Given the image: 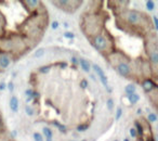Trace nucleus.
I'll return each instance as SVG.
<instances>
[{
  "label": "nucleus",
  "mask_w": 158,
  "mask_h": 141,
  "mask_svg": "<svg viewBox=\"0 0 158 141\" xmlns=\"http://www.w3.org/2000/svg\"><path fill=\"white\" fill-rule=\"evenodd\" d=\"M92 45L97 50L101 51V52H105L110 49V42L107 38L105 37L102 34H99V35H95L92 39Z\"/></svg>",
  "instance_id": "f257e3e1"
},
{
  "label": "nucleus",
  "mask_w": 158,
  "mask_h": 141,
  "mask_svg": "<svg viewBox=\"0 0 158 141\" xmlns=\"http://www.w3.org/2000/svg\"><path fill=\"white\" fill-rule=\"evenodd\" d=\"M144 16H145V14L140 13V12H138V11H131V10L123 13V18L131 25L140 24L141 21H142V18H144Z\"/></svg>",
  "instance_id": "f03ea898"
},
{
  "label": "nucleus",
  "mask_w": 158,
  "mask_h": 141,
  "mask_svg": "<svg viewBox=\"0 0 158 141\" xmlns=\"http://www.w3.org/2000/svg\"><path fill=\"white\" fill-rule=\"evenodd\" d=\"M116 70L119 75L123 77H129V75L131 74V67L127 62H119L116 65Z\"/></svg>",
  "instance_id": "7ed1b4c3"
},
{
  "label": "nucleus",
  "mask_w": 158,
  "mask_h": 141,
  "mask_svg": "<svg viewBox=\"0 0 158 141\" xmlns=\"http://www.w3.org/2000/svg\"><path fill=\"white\" fill-rule=\"evenodd\" d=\"M91 67L94 70V72L97 73V75L99 76L100 80H101V83L103 84V86L105 87V88L108 89V80H107V77H106L105 73H104V70L101 68V66H99L98 64H93Z\"/></svg>",
  "instance_id": "20e7f679"
},
{
  "label": "nucleus",
  "mask_w": 158,
  "mask_h": 141,
  "mask_svg": "<svg viewBox=\"0 0 158 141\" xmlns=\"http://www.w3.org/2000/svg\"><path fill=\"white\" fill-rule=\"evenodd\" d=\"M11 63V57L8 53H1L0 54V67L1 68H8Z\"/></svg>",
  "instance_id": "39448f33"
},
{
  "label": "nucleus",
  "mask_w": 158,
  "mask_h": 141,
  "mask_svg": "<svg viewBox=\"0 0 158 141\" xmlns=\"http://www.w3.org/2000/svg\"><path fill=\"white\" fill-rule=\"evenodd\" d=\"M142 87H143V89H144L145 92H151L152 90L156 89V84L152 79H146L143 82Z\"/></svg>",
  "instance_id": "423d86ee"
},
{
  "label": "nucleus",
  "mask_w": 158,
  "mask_h": 141,
  "mask_svg": "<svg viewBox=\"0 0 158 141\" xmlns=\"http://www.w3.org/2000/svg\"><path fill=\"white\" fill-rule=\"evenodd\" d=\"M78 64L80 65V67L82 68V70H85V72H87V73H89L91 70V64L90 62L88 61V60L84 59V58H80V59H78Z\"/></svg>",
  "instance_id": "0eeeda50"
},
{
  "label": "nucleus",
  "mask_w": 158,
  "mask_h": 141,
  "mask_svg": "<svg viewBox=\"0 0 158 141\" xmlns=\"http://www.w3.org/2000/svg\"><path fill=\"white\" fill-rule=\"evenodd\" d=\"M9 106H10V109H11L12 112H14V113L18 112L19 108H20V103H19L18 97H15V96L11 97V99H10V102H9Z\"/></svg>",
  "instance_id": "6e6552de"
},
{
  "label": "nucleus",
  "mask_w": 158,
  "mask_h": 141,
  "mask_svg": "<svg viewBox=\"0 0 158 141\" xmlns=\"http://www.w3.org/2000/svg\"><path fill=\"white\" fill-rule=\"evenodd\" d=\"M42 132H44V136L46 137V140H52L53 137V131L49 127H44L42 128Z\"/></svg>",
  "instance_id": "1a4fd4ad"
},
{
  "label": "nucleus",
  "mask_w": 158,
  "mask_h": 141,
  "mask_svg": "<svg viewBox=\"0 0 158 141\" xmlns=\"http://www.w3.org/2000/svg\"><path fill=\"white\" fill-rule=\"evenodd\" d=\"M135 90H136V87H135V85H133V84H129L125 87V92L127 93V96L135 93Z\"/></svg>",
  "instance_id": "9d476101"
},
{
  "label": "nucleus",
  "mask_w": 158,
  "mask_h": 141,
  "mask_svg": "<svg viewBox=\"0 0 158 141\" xmlns=\"http://www.w3.org/2000/svg\"><path fill=\"white\" fill-rule=\"evenodd\" d=\"M127 98H128V100H129V101L131 102L132 104L138 103L139 100H140V96H139L138 93H132V95H128Z\"/></svg>",
  "instance_id": "9b49d317"
},
{
  "label": "nucleus",
  "mask_w": 158,
  "mask_h": 141,
  "mask_svg": "<svg viewBox=\"0 0 158 141\" xmlns=\"http://www.w3.org/2000/svg\"><path fill=\"white\" fill-rule=\"evenodd\" d=\"M23 3H25L26 6H28L29 9H36L37 6L39 5V1H36V0H28V1H24Z\"/></svg>",
  "instance_id": "f8f14e48"
},
{
  "label": "nucleus",
  "mask_w": 158,
  "mask_h": 141,
  "mask_svg": "<svg viewBox=\"0 0 158 141\" xmlns=\"http://www.w3.org/2000/svg\"><path fill=\"white\" fill-rule=\"evenodd\" d=\"M147 119H148V122H151V123H155V122L157 121V115L153 112L148 113V115H147Z\"/></svg>",
  "instance_id": "ddd939ff"
},
{
  "label": "nucleus",
  "mask_w": 158,
  "mask_h": 141,
  "mask_svg": "<svg viewBox=\"0 0 158 141\" xmlns=\"http://www.w3.org/2000/svg\"><path fill=\"white\" fill-rule=\"evenodd\" d=\"M88 128H89L88 124H81V125H78V126H77V131L84 132V131H86V130L88 129Z\"/></svg>",
  "instance_id": "4468645a"
},
{
  "label": "nucleus",
  "mask_w": 158,
  "mask_h": 141,
  "mask_svg": "<svg viewBox=\"0 0 158 141\" xmlns=\"http://www.w3.org/2000/svg\"><path fill=\"white\" fill-rule=\"evenodd\" d=\"M146 9L148 10V11H153V10L155 9V2H154L153 0L146 1Z\"/></svg>",
  "instance_id": "2eb2a0df"
},
{
  "label": "nucleus",
  "mask_w": 158,
  "mask_h": 141,
  "mask_svg": "<svg viewBox=\"0 0 158 141\" xmlns=\"http://www.w3.org/2000/svg\"><path fill=\"white\" fill-rule=\"evenodd\" d=\"M134 125H135V127H134V128H135L138 135H141V136H142V135H143V127H142V125H141L139 122H135V123H134Z\"/></svg>",
  "instance_id": "dca6fc26"
},
{
  "label": "nucleus",
  "mask_w": 158,
  "mask_h": 141,
  "mask_svg": "<svg viewBox=\"0 0 158 141\" xmlns=\"http://www.w3.org/2000/svg\"><path fill=\"white\" fill-rule=\"evenodd\" d=\"M33 137H34V141H44V136L41 134H39V132H34Z\"/></svg>",
  "instance_id": "f3484780"
},
{
  "label": "nucleus",
  "mask_w": 158,
  "mask_h": 141,
  "mask_svg": "<svg viewBox=\"0 0 158 141\" xmlns=\"http://www.w3.org/2000/svg\"><path fill=\"white\" fill-rule=\"evenodd\" d=\"M25 113H26L28 116H33L34 114H35V112H34V109L31 108L29 105H26L25 106Z\"/></svg>",
  "instance_id": "a211bd4d"
},
{
  "label": "nucleus",
  "mask_w": 158,
  "mask_h": 141,
  "mask_svg": "<svg viewBox=\"0 0 158 141\" xmlns=\"http://www.w3.org/2000/svg\"><path fill=\"white\" fill-rule=\"evenodd\" d=\"M50 66L49 65H44V66H41V67L39 68V72L41 74H47V73H49V70H50Z\"/></svg>",
  "instance_id": "6ab92c4d"
},
{
  "label": "nucleus",
  "mask_w": 158,
  "mask_h": 141,
  "mask_svg": "<svg viewBox=\"0 0 158 141\" xmlns=\"http://www.w3.org/2000/svg\"><path fill=\"white\" fill-rule=\"evenodd\" d=\"M44 54V49L41 48V49H38V50L34 53V57H35V58H40V57H42Z\"/></svg>",
  "instance_id": "aec40b11"
},
{
  "label": "nucleus",
  "mask_w": 158,
  "mask_h": 141,
  "mask_svg": "<svg viewBox=\"0 0 158 141\" xmlns=\"http://www.w3.org/2000/svg\"><path fill=\"white\" fill-rule=\"evenodd\" d=\"M121 115H123V110H121L120 108H118L116 110V116H115V119H116V121H119L120 117H121Z\"/></svg>",
  "instance_id": "412c9836"
},
{
  "label": "nucleus",
  "mask_w": 158,
  "mask_h": 141,
  "mask_svg": "<svg viewBox=\"0 0 158 141\" xmlns=\"http://www.w3.org/2000/svg\"><path fill=\"white\" fill-rule=\"evenodd\" d=\"M33 92H34V90H31V89H27V90L25 91L26 99H33Z\"/></svg>",
  "instance_id": "4be33fe9"
},
{
  "label": "nucleus",
  "mask_w": 158,
  "mask_h": 141,
  "mask_svg": "<svg viewBox=\"0 0 158 141\" xmlns=\"http://www.w3.org/2000/svg\"><path fill=\"white\" fill-rule=\"evenodd\" d=\"M63 36H64L65 38H67V39H73V38L75 37L74 33H72V32H65Z\"/></svg>",
  "instance_id": "5701e85b"
},
{
  "label": "nucleus",
  "mask_w": 158,
  "mask_h": 141,
  "mask_svg": "<svg viewBox=\"0 0 158 141\" xmlns=\"http://www.w3.org/2000/svg\"><path fill=\"white\" fill-rule=\"evenodd\" d=\"M106 105H107V109L108 110H113V108H114V101H113V99H108L107 102H106Z\"/></svg>",
  "instance_id": "b1692460"
},
{
  "label": "nucleus",
  "mask_w": 158,
  "mask_h": 141,
  "mask_svg": "<svg viewBox=\"0 0 158 141\" xmlns=\"http://www.w3.org/2000/svg\"><path fill=\"white\" fill-rule=\"evenodd\" d=\"M53 124H54V125H56L57 127H59V130L61 132H65L66 131V128H65V126H64V125H60L57 122H53Z\"/></svg>",
  "instance_id": "393cba45"
},
{
  "label": "nucleus",
  "mask_w": 158,
  "mask_h": 141,
  "mask_svg": "<svg viewBox=\"0 0 158 141\" xmlns=\"http://www.w3.org/2000/svg\"><path fill=\"white\" fill-rule=\"evenodd\" d=\"M88 85H89V83H88V80H87V79H82L81 82H80V87H81L82 89L88 88Z\"/></svg>",
  "instance_id": "a878e982"
},
{
  "label": "nucleus",
  "mask_w": 158,
  "mask_h": 141,
  "mask_svg": "<svg viewBox=\"0 0 158 141\" xmlns=\"http://www.w3.org/2000/svg\"><path fill=\"white\" fill-rule=\"evenodd\" d=\"M129 132H130V136L132 137V138H136L138 137V132H136V130H135V128H130V130H129Z\"/></svg>",
  "instance_id": "bb28decb"
},
{
  "label": "nucleus",
  "mask_w": 158,
  "mask_h": 141,
  "mask_svg": "<svg viewBox=\"0 0 158 141\" xmlns=\"http://www.w3.org/2000/svg\"><path fill=\"white\" fill-rule=\"evenodd\" d=\"M60 26L59 22L57 21H54V22H52V24H51V27H52V29H57Z\"/></svg>",
  "instance_id": "cd10ccee"
},
{
  "label": "nucleus",
  "mask_w": 158,
  "mask_h": 141,
  "mask_svg": "<svg viewBox=\"0 0 158 141\" xmlns=\"http://www.w3.org/2000/svg\"><path fill=\"white\" fill-rule=\"evenodd\" d=\"M8 88H9V90L12 92V91L14 90V85H13V83H11V82H10L9 84H8Z\"/></svg>",
  "instance_id": "c85d7f7f"
},
{
  "label": "nucleus",
  "mask_w": 158,
  "mask_h": 141,
  "mask_svg": "<svg viewBox=\"0 0 158 141\" xmlns=\"http://www.w3.org/2000/svg\"><path fill=\"white\" fill-rule=\"evenodd\" d=\"M70 61H72V63L74 64V65H76V64H78V59H77L76 57H73L72 59H70Z\"/></svg>",
  "instance_id": "c756f323"
},
{
  "label": "nucleus",
  "mask_w": 158,
  "mask_h": 141,
  "mask_svg": "<svg viewBox=\"0 0 158 141\" xmlns=\"http://www.w3.org/2000/svg\"><path fill=\"white\" fill-rule=\"evenodd\" d=\"M153 21H154V25H155V27L157 28L158 27V21H157V16L156 15H154L153 16Z\"/></svg>",
  "instance_id": "7c9ffc66"
},
{
  "label": "nucleus",
  "mask_w": 158,
  "mask_h": 141,
  "mask_svg": "<svg viewBox=\"0 0 158 141\" xmlns=\"http://www.w3.org/2000/svg\"><path fill=\"white\" fill-rule=\"evenodd\" d=\"M7 88V85L5 83H0V90H5Z\"/></svg>",
  "instance_id": "2f4dec72"
},
{
  "label": "nucleus",
  "mask_w": 158,
  "mask_h": 141,
  "mask_svg": "<svg viewBox=\"0 0 158 141\" xmlns=\"http://www.w3.org/2000/svg\"><path fill=\"white\" fill-rule=\"evenodd\" d=\"M57 65H60L61 66V67H66V66H67V63H66V62H61V63H57Z\"/></svg>",
  "instance_id": "473e14b6"
},
{
  "label": "nucleus",
  "mask_w": 158,
  "mask_h": 141,
  "mask_svg": "<svg viewBox=\"0 0 158 141\" xmlns=\"http://www.w3.org/2000/svg\"><path fill=\"white\" fill-rule=\"evenodd\" d=\"M37 98H39V93L36 92V91H34L33 92V99H37Z\"/></svg>",
  "instance_id": "72a5a7b5"
},
{
  "label": "nucleus",
  "mask_w": 158,
  "mask_h": 141,
  "mask_svg": "<svg viewBox=\"0 0 158 141\" xmlns=\"http://www.w3.org/2000/svg\"><path fill=\"white\" fill-rule=\"evenodd\" d=\"M68 26H69V25H68V23H66V22L64 23V27H66V28H67Z\"/></svg>",
  "instance_id": "f704fd0d"
},
{
  "label": "nucleus",
  "mask_w": 158,
  "mask_h": 141,
  "mask_svg": "<svg viewBox=\"0 0 158 141\" xmlns=\"http://www.w3.org/2000/svg\"><path fill=\"white\" fill-rule=\"evenodd\" d=\"M141 113H142V110H141V109H139V110H138V114H141Z\"/></svg>",
  "instance_id": "c9c22d12"
},
{
  "label": "nucleus",
  "mask_w": 158,
  "mask_h": 141,
  "mask_svg": "<svg viewBox=\"0 0 158 141\" xmlns=\"http://www.w3.org/2000/svg\"><path fill=\"white\" fill-rule=\"evenodd\" d=\"M147 141H154V140H153V139H152V138H149V139H148V140H147Z\"/></svg>",
  "instance_id": "e433bc0d"
},
{
  "label": "nucleus",
  "mask_w": 158,
  "mask_h": 141,
  "mask_svg": "<svg viewBox=\"0 0 158 141\" xmlns=\"http://www.w3.org/2000/svg\"><path fill=\"white\" fill-rule=\"evenodd\" d=\"M123 141H129V140H128V139H125V140H123Z\"/></svg>",
  "instance_id": "4c0bfd02"
},
{
  "label": "nucleus",
  "mask_w": 158,
  "mask_h": 141,
  "mask_svg": "<svg viewBox=\"0 0 158 141\" xmlns=\"http://www.w3.org/2000/svg\"><path fill=\"white\" fill-rule=\"evenodd\" d=\"M46 141H52V140H46Z\"/></svg>",
  "instance_id": "58836bf2"
},
{
  "label": "nucleus",
  "mask_w": 158,
  "mask_h": 141,
  "mask_svg": "<svg viewBox=\"0 0 158 141\" xmlns=\"http://www.w3.org/2000/svg\"><path fill=\"white\" fill-rule=\"evenodd\" d=\"M81 141H87V140H81Z\"/></svg>",
  "instance_id": "ea45409f"
},
{
  "label": "nucleus",
  "mask_w": 158,
  "mask_h": 141,
  "mask_svg": "<svg viewBox=\"0 0 158 141\" xmlns=\"http://www.w3.org/2000/svg\"><path fill=\"white\" fill-rule=\"evenodd\" d=\"M114 141H118V140H114Z\"/></svg>",
  "instance_id": "a19ab883"
}]
</instances>
